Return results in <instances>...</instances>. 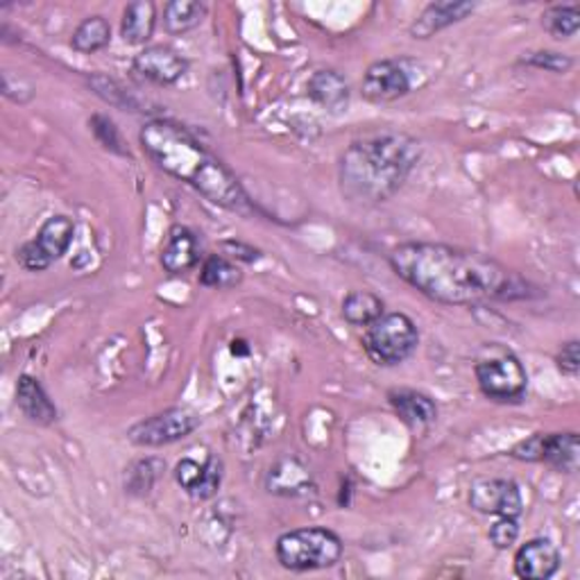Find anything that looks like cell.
Segmentation results:
<instances>
[{
    "label": "cell",
    "instance_id": "5bb4252c",
    "mask_svg": "<svg viewBox=\"0 0 580 580\" xmlns=\"http://www.w3.org/2000/svg\"><path fill=\"white\" fill-rule=\"evenodd\" d=\"M200 241L196 231L186 225H173L160 254V263L166 273L186 275L200 263Z\"/></svg>",
    "mask_w": 580,
    "mask_h": 580
},
{
    "label": "cell",
    "instance_id": "cb8c5ba5",
    "mask_svg": "<svg viewBox=\"0 0 580 580\" xmlns=\"http://www.w3.org/2000/svg\"><path fill=\"white\" fill-rule=\"evenodd\" d=\"M243 270L237 261H231L222 254H209L203 261L200 267V284L205 288H218V291H229L243 284Z\"/></svg>",
    "mask_w": 580,
    "mask_h": 580
},
{
    "label": "cell",
    "instance_id": "3957f363",
    "mask_svg": "<svg viewBox=\"0 0 580 580\" xmlns=\"http://www.w3.org/2000/svg\"><path fill=\"white\" fill-rule=\"evenodd\" d=\"M422 145L406 132H381L352 141L340 154V196L357 207L393 200L419 164Z\"/></svg>",
    "mask_w": 580,
    "mask_h": 580
},
{
    "label": "cell",
    "instance_id": "8992f818",
    "mask_svg": "<svg viewBox=\"0 0 580 580\" xmlns=\"http://www.w3.org/2000/svg\"><path fill=\"white\" fill-rule=\"evenodd\" d=\"M361 344L374 365L395 368L417 352L419 329L413 318L402 311L383 314L365 327Z\"/></svg>",
    "mask_w": 580,
    "mask_h": 580
},
{
    "label": "cell",
    "instance_id": "ba28073f",
    "mask_svg": "<svg viewBox=\"0 0 580 580\" xmlns=\"http://www.w3.org/2000/svg\"><path fill=\"white\" fill-rule=\"evenodd\" d=\"M198 427L200 417L196 413L186 406H173L136 422L128 431V440L136 447L157 449L188 438Z\"/></svg>",
    "mask_w": 580,
    "mask_h": 580
},
{
    "label": "cell",
    "instance_id": "30bf717a",
    "mask_svg": "<svg viewBox=\"0 0 580 580\" xmlns=\"http://www.w3.org/2000/svg\"><path fill=\"white\" fill-rule=\"evenodd\" d=\"M470 508L481 515L492 517H522L524 496L515 481L511 479H479L472 483Z\"/></svg>",
    "mask_w": 580,
    "mask_h": 580
},
{
    "label": "cell",
    "instance_id": "7c38bea8",
    "mask_svg": "<svg viewBox=\"0 0 580 580\" xmlns=\"http://www.w3.org/2000/svg\"><path fill=\"white\" fill-rule=\"evenodd\" d=\"M173 477L188 496L207 501L218 494L225 477V466L214 453H209L205 462H198L196 458H182L175 466Z\"/></svg>",
    "mask_w": 580,
    "mask_h": 580
},
{
    "label": "cell",
    "instance_id": "2e32d148",
    "mask_svg": "<svg viewBox=\"0 0 580 580\" xmlns=\"http://www.w3.org/2000/svg\"><path fill=\"white\" fill-rule=\"evenodd\" d=\"M389 402L397 417L413 431H427L438 422V404L419 391L413 389H393Z\"/></svg>",
    "mask_w": 580,
    "mask_h": 580
},
{
    "label": "cell",
    "instance_id": "d4e9b609",
    "mask_svg": "<svg viewBox=\"0 0 580 580\" xmlns=\"http://www.w3.org/2000/svg\"><path fill=\"white\" fill-rule=\"evenodd\" d=\"M207 17V6L200 0H171L164 8V30L173 36L196 30Z\"/></svg>",
    "mask_w": 580,
    "mask_h": 580
},
{
    "label": "cell",
    "instance_id": "d6a6232c",
    "mask_svg": "<svg viewBox=\"0 0 580 580\" xmlns=\"http://www.w3.org/2000/svg\"><path fill=\"white\" fill-rule=\"evenodd\" d=\"M222 250V256L231 259V261H243V263H254L263 256V252L250 243H243V241H237V239H229V241H222L220 245Z\"/></svg>",
    "mask_w": 580,
    "mask_h": 580
},
{
    "label": "cell",
    "instance_id": "4316f807",
    "mask_svg": "<svg viewBox=\"0 0 580 580\" xmlns=\"http://www.w3.org/2000/svg\"><path fill=\"white\" fill-rule=\"evenodd\" d=\"M543 28L554 39H571L580 30V8L571 6H554L543 14Z\"/></svg>",
    "mask_w": 580,
    "mask_h": 580
},
{
    "label": "cell",
    "instance_id": "d6986e66",
    "mask_svg": "<svg viewBox=\"0 0 580 580\" xmlns=\"http://www.w3.org/2000/svg\"><path fill=\"white\" fill-rule=\"evenodd\" d=\"M265 488L270 494H280V496H297L304 494L314 488V479L308 468L302 460L293 458H282L277 460L273 468L267 472Z\"/></svg>",
    "mask_w": 580,
    "mask_h": 580
},
{
    "label": "cell",
    "instance_id": "8fae6325",
    "mask_svg": "<svg viewBox=\"0 0 580 580\" xmlns=\"http://www.w3.org/2000/svg\"><path fill=\"white\" fill-rule=\"evenodd\" d=\"M132 70L157 87H171L188 73V59L168 44H152L132 59Z\"/></svg>",
    "mask_w": 580,
    "mask_h": 580
},
{
    "label": "cell",
    "instance_id": "83f0119b",
    "mask_svg": "<svg viewBox=\"0 0 580 580\" xmlns=\"http://www.w3.org/2000/svg\"><path fill=\"white\" fill-rule=\"evenodd\" d=\"M89 87L94 89L96 96H100L111 107L123 109V111H136V100L132 98V94L125 91V87L121 83H116L113 77L94 73L89 75Z\"/></svg>",
    "mask_w": 580,
    "mask_h": 580
},
{
    "label": "cell",
    "instance_id": "603a6c76",
    "mask_svg": "<svg viewBox=\"0 0 580 580\" xmlns=\"http://www.w3.org/2000/svg\"><path fill=\"white\" fill-rule=\"evenodd\" d=\"M109 44H111V25L100 14L87 17L73 30L70 36V48L80 55H96L105 51Z\"/></svg>",
    "mask_w": 580,
    "mask_h": 580
},
{
    "label": "cell",
    "instance_id": "e0dca14e",
    "mask_svg": "<svg viewBox=\"0 0 580 580\" xmlns=\"http://www.w3.org/2000/svg\"><path fill=\"white\" fill-rule=\"evenodd\" d=\"M306 94L318 107H322L329 113H342L350 107V85H347L344 75L336 68H320L311 77H308Z\"/></svg>",
    "mask_w": 580,
    "mask_h": 580
},
{
    "label": "cell",
    "instance_id": "f546056e",
    "mask_svg": "<svg viewBox=\"0 0 580 580\" xmlns=\"http://www.w3.org/2000/svg\"><path fill=\"white\" fill-rule=\"evenodd\" d=\"M519 64L528 66V68H537V70L565 75L573 68V57L558 53V51H533V53H526L524 57H519Z\"/></svg>",
    "mask_w": 580,
    "mask_h": 580
},
{
    "label": "cell",
    "instance_id": "5b68a950",
    "mask_svg": "<svg viewBox=\"0 0 580 580\" xmlns=\"http://www.w3.org/2000/svg\"><path fill=\"white\" fill-rule=\"evenodd\" d=\"M474 376L479 391L494 404H522L528 393V374L522 361L499 342L483 347L474 363Z\"/></svg>",
    "mask_w": 580,
    "mask_h": 580
},
{
    "label": "cell",
    "instance_id": "4fadbf2b",
    "mask_svg": "<svg viewBox=\"0 0 580 580\" xmlns=\"http://www.w3.org/2000/svg\"><path fill=\"white\" fill-rule=\"evenodd\" d=\"M560 551L547 537H533L524 543L513 560L515 576L524 580H549L560 569Z\"/></svg>",
    "mask_w": 580,
    "mask_h": 580
},
{
    "label": "cell",
    "instance_id": "e575fe53",
    "mask_svg": "<svg viewBox=\"0 0 580 580\" xmlns=\"http://www.w3.org/2000/svg\"><path fill=\"white\" fill-rule=\"evenodd\" d=\"M248 342L245 340H234L231 342V354H248L250 347H245Z\"/></svg>",
    "mask_w": 580,
    "mask_h": 580
},
{
    "label": "cell",
    "instance_id": "7402d4cb",
    "mask_svg": "<svg viewBox=\"0 0 580 580\" xmlns=\"http://www.w3.org/2000/svg\"><path fill=\"white\" fill-rule=\"evenodd\" d=\"M385 314L383 299L372 291H352L342 299V318L352 327H368Z\"/></svg>",
    "mask_w": 580,
    "mask_h": 580
},
{
    "label": "cell",
    "instance_id": "ffe728a7",
    "mask_svg": "<svg viewBox=\"0 0 580 580\" xmlns=\"http://www.w3.org/2000/svg\"><path fill=\"white\" fill-rule=\"evenodd\" d=\"M539 462L562 474H576L580 466V442L576 431L545 434Z\"/></svg>",
    "mask_w": 580,
    "mask_h": 580
},
{
    "label": "cell",
    "instance_id": "9c48e42d",
    "mask_svg": "<svg viewBox=\"0 0 580 580\" xmlns=\"http://www.w3.org/2000/svg\"><path fill=\"white\" fill-rule=\"evenodd\" d=\"M408 59H379L368 66L361 80V96L370 105H391L413 89Z\"/></svg>",
    "mask_w": 580,
    "mask_h": 580
},
{
    "label": "cell",
    "instance_id": "52a82bcc",
    "mask_svg": "<svg viewBox=\"0 0 580 580\" xmlns=\"http://www.w3.org/2000/svg\"><path fill=\"white\" fill-rule=\"evenodd\" d=\"M75 237V222L64 214L46 218L39 227L36 237L17 250V261L28 273H44L55 261H59Z\"/></svg>",
    "mask_w": 580,
    "mask_h": 580
},
{
    "label": "cell",
    "instance_id": "484cf974",
    "mask_svg": "<svg viewBox=\"0 0 580 580\" xmlns=\"http://www.w3.org/2000/svg\"><path fill=\"white\" fill-rule=\"evenodd\" d=\"M166 470V462L160 458H141L134 460L132 466L125 470V492L134 496H145L152 492L162 479V472Z\"/></svg>",
    "mask_w": 580,
    "mask_h": 580
},
{
    "label": "cell",
    "instance_id": "f1b7e54d",
    "mask_svg": "<svg viewBox=\"0 0 580 580\" xmlns=\"http://www.w3.org/2000/svg\"><path fill=\"white\" fill-rule=\"evenodd\" d=\"M89 125H91V132H94L96 141H98L105 150H109V152H113V154H121V157H130V147H128V143H125V139H123L119 125H116V123L109 119V116H105V113H94V116H91V121H89Z\"/></svg>",
    "mask_w": 580,
    "mask_h": 580
},
{
    "label": "cell",
    "instance_id": "9a60e30c",
    "mask_svg": "<svg viewBox=\"0 0 580 580\" xmlns=\"http://www.w3.org/2000/svg\"><path fill=\"white\" fill-rule=\"evenodd\" d=\"M477 10L474 3L470 0H438V3H431L422 10V14L411 23L408 32L413 39H431L438 32L466 21L472 12Z\"/></svg>",
    "mask_w": 580,
    "mask_h": 580
},
{
    "label": "cell",
    "instance_id": "44dd1931",
    "mask_svg": "<svg viewBox=\"0 0 580 580\" xmlns=\"http://www.w3.org/2000/svg\"><path fill=\"white\" fill-rule=\"evenodd\" d=\"M157 28V6L152 0H136L123 12L121 36L128 46H147Z\"/></svg>",
    "mask_w": 580,
    "mask_h": 580
},
{
    "label": "cell",
    "instance_id": "277c9868",
    "mask_svg": "<svg viewBox=\"0 0 580 580\" xmlns=\"http://www.w3.org/2000/svg\"><path fill=\"white\" fill-rule=\"evenodd\" d=\"M344 554L342 537L327 526L295 528L277 537V562L295 573L331 569Z\"/></svg>",
    "mask_w": 580,
    "mask_h": 580
},
{
    "label": "cell",
    "instance_id": "836d02e7",
    "mask_svg": "<svg viewBox=\"0 0 580 580\" xmlns=\"http://www.w3.org/2000/svg\"><path fill=\"white\" fill-rule=\"evenodd\" d=\"M543 440H545V434H533L526 440L517 442L508 451V456L519 460V462H539V453H543Z\"/></svg>",
    "mask_w": 580,
    "mask_h": 580
},
{
    "label": "cell",
    "instance_id": "6da1fadb",
    "mask_svg": "<svg viewBox=\"0 0 580 580\" xmlns=\"http://www.w3.org/2000/svg\"><path fill=\"white\" fill-rule=\"evenodd\" d=\"M389 263L400 280L445 306H474L492 299H524L528 295V282L477 250L408 241L391 250Z\"/></svg>",
    "mask_w": 580,
    "mask_h": 580
},
{
    "label": "cell",
    "instance_id": "1f68e13d",
    "mask_svg": "<svg viewBox=\"0 0 580 580\" xmlns=\"http://www.w3.org/2000/svg\"><path fill=\"white\" fill-rule=\"evenodd\" d=\"M556 365L558 370L569 376V379H576L578 372H580V342L578 340H567L558 354H556Z\"/></svg>",
    "mask_w": 580,
    "mask_h": 580
},
{
    "label": "cell",
    "instance_id": "ac0fdd59",
    "mask_svg": "<svg viewBox=\"0 0 580 580\" xmlns=\"http://www.w3.org/2000/svg\"><path fill=\"white\" fill-rule=\"evenodd\" d=\"M17 406L32 424H39V427H51L59 415L42 381L32 374H21L17 381Z\"/></svg>",
    "mask_w": 580,
    "mask_h": 580
},
{
    "label": "cell",
    "instance_id": "7a4b0ae2",
    "mask_svg": "<svg viewBox=\"0 0 580 580\" xmlns=\"http://www.w3.org/2000/svg\"><path fill=\"white\" fill-rule=\"evenodd\" d=\"M139 143L154 166L196 188L211 205L245 218L261 214L241 179L188 128L171 119H152L141 128Z\"/></svg>",
    "mask_w": 580,
    "mask_h": 580
},
{
    "label": "cell",
    "instance_id": "4dcf8cb0",
    "mask_svg": "<svg viewBox=\"0 0 580 580\" xmlns=\"http://www.w3.org/2000/svg\"><path fill=\"white\" fill-rule=\"evenodd\" d=\"M519 519L517 517H499L490 530H488V537H490V543L496 551H508L517 545V539H519Z\"/></svg>",
    "mask_w": 580,
    "mask_h": 580
}]
</instances>
